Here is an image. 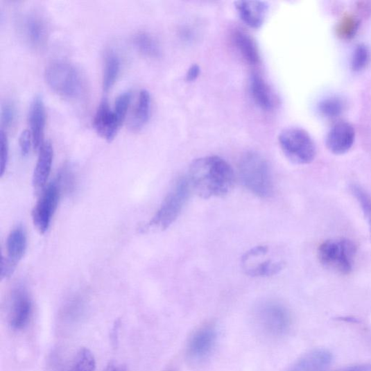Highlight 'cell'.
I'll return each mask as SVG.
<instances>
[{
    "label": "cell",
    "instance_id": "cell-1",
    "mask_svg": "<svg viewBox=\"0 0 371 371\" xmlns=\"http://www.w3.org/2000/svg\"><path fill=\"white\" fill-rule=\"evenodd\" d=\"M188 180L191 187L203 199L223 197L234 186V173L222 157L207 156L193 161Z\"/></svg>",
    "mask_w": 371,
    "mask_h": 371
},
{
    "label": "cell",
    "instance_id": "cell-2",
    "mask_svg": "<svg viewBox=\"0 0 371 371\" xmlns=\"http://www.w3.org/2000/svg\"><path fill=\"white\" fill-rule=\"evenodd\" d=\"M44 76L48 86L64 99L76 100L84 93L83 76L69 61H52L46 67Z\"/></svg>",
    "mask_w": 371,
    "mask_h": 371
},
{
    "label": "cell",
    "instance_id": "cell-3",
    "mask_svg": "<svg viewBox=\"0 0 371 371\" xmlns=\"http://www.w3.org/2000/svg\"><path fill=\"white\" fill-rule=\"evenodd\" d=\"M239 173L244 186L254 196L267 198L272 196L273 186L266 159L259 153L249 152L241 157Z\"/></svg>",
    "mask_w": 371,
    "mask_h": 371
},
{
    "label": "cell",
    "instance_id": "cell-4",
    "mask_svg": "<svg viewBox=\"0 0 371 371\" xmlns=\"http://www.w3.org/2000/svg\"><path fill=\"white\" fill-rule=\"evenodd\" d=\"M356 253V244L347 239L327 240L318 250L322 266L343 275H348L353 270Z\"/></svg>",
    "mask_w": 371,
    "mask_h": 371
},
{
    "label": "cell",
    "instance_id": "cell-5",
    "mask_svg": "<svg viewBox=\"0 0 371 371\" xmlns=\"http://www.w3.org/2000/svg\"><path fill=\"white\" fill-rule=\"evenodd\" d=\"M254 324L264 336L279 338L288 331L291 316L284 305L275 301L264 302L255 309Z\"/></svg>",
    "mask_w": 371,
    "mask_h": 371
},
{
    "label": "cell",
    "instance_id": "cell-6",
    "mask_svg": "<svg viewBox=\"0 0 371 371\" xmlns=\"http://www.w3.org/2000/svg\"><path fill=\"white\" fill-rule=\"evenodd\" d=\"M280 148L286 157L293 164H309L316 155V148L311 135L298 127L284 129L279 135Z\"/></svg>",
    "mask_w": 371,
    "mask_h": 371
},
{
    "label": "cell",
    "instance_id": "cell-7",
    "mask_svg": "<svg viewBox=\"0 0 371 371\" xmlns=\"http://www.w3.org/2000/svg\"><path fill=\"white\" fill-rule=\"evenodd\" d=\"M191 185L187 177L177 181L150 221L162 230L169 229L181 214L190 196Z\"/></svg>",
    "mask_w": 371,
    "mask_h": 371
},
{
    "label": "cell",
    "instance_id": "cell-8",
    "mask_svg": "<svg viewBox=\"0 0 371 371\" xmlns=\"http://www.w3.org/2000/svg\"><path fill=\"white\" fill-rule=\"evenodd\" d=\"M60 193L61 187L58 180L48 184L41 193L32 212V219L35 227L41 234H44L51 227L58 206Z\"/></svg>",
    "mask_w": 371,
    "mask_h": 371
},
{
    "label": "cell",
    "instance_id": "cell-9",
    "mask_svg": "<svg viewBox=\"0 0 371 371\" xmlns=\"http://www.w3.org/2000/svg\"><path fill=\"white\" fill-rule=\"evenodd\" d=\"M33 313L32 302L28 289L24 285L15 286L12 291L8 321L10 328L15 331L24 329L29 324Z\"/></svg>",
    "mask_w": 371,
    "mask_h": 371
},
{
    "label": "cell",
    "instance_id": "cell-10",
    "mask_svg": "<svg viewBox=\"0 0 371 371\" xmlns=\"http://www.w3.org/2000/svg\"><path fill=\"white\" fill-rule=\"evenodd\" d=\"M217 338V329L214 325L199 329L190 338L187 351L188 359L196 363L206 360L213 352Z\"/></svg>",
    "mask_w": 371,
    "mask_h": 371
},
{
    "label": "cell",
    "instance_id": "cell-11",
    "mask_svg": "<svg viewBox=\"0 0 371 371\" xmlns=\"http://www.w3.org/2000/svg\"><path fill=\"white\" fill-rule=\"evenodd\" d=\"M20 29L24 40L35 50H40L46 43L49 28L43 16L37 12L25 15L20 22Z\"/></svg>",
    "mask_w": 371,
    "mask_h": 371
},
{
    "label": "cell",
    "instance_id": "cell-12",
    "mask_svg": "<svg viewBox=\"0 0 371 371\" xmlns=\"http://www.w3.org/2000/svg\"><path fill=\"white\" fill-rule=\"evenodd\" d=\"M121 126L108 101L106 99L102 101L94 118V127L96 133L111 141L117 137Z\"/></svg>",
    "mask_w": 371,
    "mask_h": 371
},
{
    "label": "cell",
    "instance_id": "cell-13",
    "mask_svg": "<svg viewBox=\"0 0 371 371\" xmlns=\"http://www.w3.org/2000/svg\"><path fill=\"white\" fill-rule=\"evenodd\" d=\"M356 138L354 128L348 122L340 121L335 123L327 137V145L329 150L336 154L342 155L348 152Z\"/></svg>",
    "mask_w": 371,
    "mask_h": 371
},
{
    "label": "cell",
    "instance_id": "cell-14",
    "mask_svg": "<svg viewBox=\"0 0 371 371\" xmlns=\"http://www.w3.org/2000/svg\"><path fill=\"white\" fill-rule=\"evenodd\" d=\"M234 6L241 21L252 28H259L263 26L269 10L268 4L264 1L241 0Z\"/></svg>",
    "mask_w": 371,
    "mask_h": 371
},
{
    "label": "cell",
    "instance_id": "cell-15",
    "mask_svg": "<svg viewBox=\"0 0 371 371\" xmlns=\"http://www.w3.org/2000/svg\"><path fill=\"white\" fill-rule=\"evenodd\" d=\"M54 151L49 141H44L39 150V156L33 175L34 189L36 193H42L46 188V183L51 173Z\"/></svg>",
    "mask_w": 371,
    "mask_h": 371
},
{
    "label": "cell",
    "instance_id": "cell-16",
    "mask_svg": "<svg viewBox=\"0 0 371 371\" xmlns=\"http://www.w3.org/2000/svg\"><path fill=\"white\" fill-rule=\"evenodd\" d=\"M332 362L331 352L325 349H316L304 354L286 371H327Z\"/></svg>",
    "mask_w": 371,
    "mask_h": 371
},
{
    "label": "cell",
    "instance_id": "cell-17",
    "mask_svg": "<svg viewBox=\"0 0 371 371\" xmlns=\"http://www.w3.org/2000/svg\"><path fill=\"white\" fill-rule=\"evenodd\" d=\"M30 132L33 139V148L39 150L44 143L46 110L43 98L37 96L32 102L28 114Z\"/></svg>",
    "mask_w": 371,
    "mask_h": 371
},
{
    "label": "cell",
    "instance_id": "cell-18",
    "mask_svg": "<svg viewBox=\"0 0 371 371\" xmlns=\"http://www.w3.org/2000/svg\"><path fill=\"white\" fill-rule=\"evenodd\" d=\"M250 92L255 105L264 111H270L275 107V98L265 80L257 74L251 75Z\"/></svg>",
    "mask_w": 371,
    "mask_h": 371
},
{
    "label": "cell",
    "instance_id": "cell-19",
    "mask_svg": "<svg viewBox=\"0 0 371 371\" xmlns=\"http://www.w3.org/2000/svg\"><path fill=\"white\" fill-rule=\"evenodd\" d=\"M8 263L15 269L22 260L27 249V236L24 229L19 227L9 234L6 243Z\"/></svg>",
    "mask_w": 371,
    "mask_h": 371
},
{
    "label": "cell",
    "instance_id": "cell-20",
    "mask_svg": "<svg viewBox=\"0 0 371 371\" xmlns=\"http://www.w3.org/2000/svg\"><path fill=\"white\" fill-rule=\"evenodd\" d=\"M151 112V96L150 92L143 89L139 92L138 100L129 126L132 131L139 132L148 123Z\"/></svg>",
    "mask_w": 371,
    "mask_h": 371
},
{
    "label": "cell",
    "instance_id": "cell-21",
    "mask_svg": "<svg viewBox=\"0 0 371 371\" xmlns=\"http://www.w3.org/2000/svg\"><path fill=\"white\" fill-rule=\"evenodd\" d=\"M233 41L241 57L248 62L255 64L260 62L261 56L257 45L255 41L245 32L243 31H235Z\"/></svg>",
    "mask_w": 371,
    "mask_h": 371
},
{
    "label": "cell",
    "instance_id": "cell-22",
    "mask_svg": "<svg viewBox=\"0 0 371 371\" xmlns=\"http://www.w3.org/2000/svg\"><path fill=\"white\" fill-rule=\"evenodd\" d=\"M121 68V59L114 51H109L105 57L103 88L107 92L117 82Z\"/></svg>",
    "mask_w": 371,
    "mask_h": 371
},
{
    "label": "cell",
    "instance_id": "cell-23",
    "mask_svg": "<svg viewBox=\"0 0 371 371\" xmlns=\"http://www.w3.org/2000/svg\"><path fill=\"white\" fill-rule=\"evenodd\" d=\"M134 44L138 51L149 58L160 56V46L157 40L146 32H139L134 38Z\"/></svg>",
    "mask_w": 371,
    "mask_h": 371
},
{
    "label": "cell",
    "instance_id": "cell-24",
    "mask_svg": "<svg viewBox=\"0 0 371 371\" xmlns=\"http://www.w3.org/2000/svg\"><path fill=\"white\" fill-rule=\"evenodd\" d=\"M345 109V101L338 96H330L320 101L318 105L320 114L327 119H335Z\"/></svg>",
    "mask_w": 371,
    "mask_h": 371
},
{
    "label": "cell",
    "instance_id": "cell-25",
    "mask_svg": "<svg viewBox=\"0 0 371 371\" xmlns=\"http://www.w3.org/2000/svg\"><path fill=\"white\" fill-rule=\"evenodd\" d=\"M66 371H96L93 353L87 348H80Z\"/></svg>",
    "mask_w": 371,
    "mask_h": 371
},
{
    "label": "cell",
    "instance_id": "cell-26",
    "mask_svg": "<svg viewBox=\"0 0 371 371\" xmlns=\"http://www.w3.org/2000/svg\"><path fill=\"white\" fill-rule=\"evenodd\" d=\"M360 23L357 16L352 14L345 15L336 25L337 35L345 40L352 39L357 34Z\"/></svg>",
    "mask_w": 371,
    "mask_h": 371
},
{
    "label": "cell",
    "instance_id": "cell-27",
    "mask_svg": "<svg viewBox=\"0 0 371 371\" xmlns=\"http://www.w3.org/2000/svg\"><path fill=\"white\" fill-rule=\"evenodd\" d=\"M282 261L274 262L268 260L254 267L246 268V273L252 277H268L277 275L284 268Z\"/></svg>",
    "mask_w": 371,
    "mask_h": 371
},
{
    "label": "cell",
    "instance_id": "cell-28",
    "mask_svg": "<svg viewBox=\"0 0 371 371\" xmlns=\"http://www.w3.org/2000/svg\"><path fill=\"white\" fill-rule=\"evenodd\" d=\"M350 188L352 196L359 203L368 222L371 239V196L366 190L358 184H351Z\"/></svg>",
    "mask_w": 371,
    "mask_h": 371
},
{
    "label": "cell",
    "instance_id": "cell-29",
    "mask_svg": "<svg viewBox=\"0 0 371 371\" xmlns=\"http://www.w3.org/2000/svg\"><path fill=\"white\" fill-rule=\"evenodd\" d=\"M370 50L365 44H359L354 48L351 59V67L353 71H360L364 69L369 62Z\"/></svg>",
    "mask_w": 371,
    "mask_h": 371
},
{
    "label": "cell",
    "instance_id": "cell-30",
    "mask_svg": "<svg viewBox=\"0 0 371 371\" xmlns=\"http://www.w3.org/2000/svg\"><path fill=\"white\" fill-rule=\"evenodd\" d=\"M132 93L130 91H127L121 94L116 101L114 110L121 125L126 117L128 110L132 102Z\"/></svg>",
    "mask_w": 371,
    "mask_h": 371
},
{
    "label": "cell",
    "instance_id": "cell-31",
    "mask_svg": "<svg viewBox=\"0 0 371 371\" xmlns=\"http://www.w3.org/2000/svg\"><path fill=\"white\" fill-rule=\"evenodd\" d=\"M9 160V143L3 129L0 131V176L3 177L7 170Z\"/></svg>",
    "mask_w": 371,
    "mask_h": 371
},
{
    "label": "cell",
    "instance_id": "cell-32",
    "mask_svg": "<svg viewBox=\"0 0 371 371\" xmlns=\"http://www.w3.org/2000/svg\"><path fill=\"white\" fill-rule=\"evenodd\" d=\"M17 117V111L15 105L11 102L3 104L1 110V123L3 128L8 129L13 126Z\"/></svg>",
    "mask_w": 371,
    "mask_h": 371
},
{
    "label": "cell",
    "instance_id": "cell-33",
    "mask_svg": "<svg viewBox=\"0 0 371 371\" xmlns=\"http://www.w3.org/2000/svg\"><path fill=\"white\" fill-rule=\"evenodd\" d=\"M19 145L21 152L23 156H27L33 147V139L30 131L25 130L22 132L19 138Z\"/></svg>",
    "mask_w": 371,
    "mask_h": 371
},
{
    "label": "cell",
    "instance_id": "cell-34",
    "mask_svg": "<svg viewBox=\"0 0 371 371\" xmlns=\"http://www.w3.org/2000/svg\"><path fill=\"white\" fill-rule=\"evenodd\" d=\"M268 248L266 246H257L248 251L243 257L241 263L243 264L248 262L252 258L265 255L268 252Z\"/></svg>",
    "mask_w": 371,
    "mask_h": 371
},
{
    "label": "cell",
    "instance_id": "cell-35",
    "mask_svg": "<svg viewBox=\"0 0 371 371\" xmlns=\"http://www.w3.org/2000/svg\"><path fill=\"white\" fill-rule=\"evenodd\" d=\"M200 73L201 69L199 64H193L187 71L186 80L188 83L195 82L199 78Z\"/></svg>",
    "mask_w": 371,
    "mask_h": 371
},
{
    "label": "cell",
    "instance_id": "cell-36",
    "mask_svg": "<svg viewBox=\"0 0 371 371\" xmlns=\"http://www.w3.org/2000/svg\"><path fill=\"white\" fill-rule=\"evenodd\" d=\"M120 327L121 322L119 320H118L116 322L115 325L112 329L110 338L112 344L117 345V343H118Z\"/></svg>",
    "mask_w": 371,
    "mask_h": 371
},
{
    "label": "cell",
    "instance_id": "cell-37",
    "mask_svg": "<svg viewBox=\"0 0 371 371\" xmlns=\"http://www.w3.org/2000/svg\"><path fill=\"white\" fill-rule=\"evenodd\" d=\"M340 371H371L370 364L356 365L347 367Z\"/></svg>",
    "mask_w": 371,
    "mask_h": 371
},
{
    "label": "cell",
    "instance_id": "cell-38",
    "mask_svg": "<svg viewBox=\"0 0 371 371\" xmlns=\"http://www.w3.org/2000/svg\"><path fill=\"white\" fill-rule=\"evenodd\" d=\"M103 371H127L125 365L114 362L110 363Z\"/></svg>",
    "mask_w": 371,
    "mask_h": 371
}]
</instances>
